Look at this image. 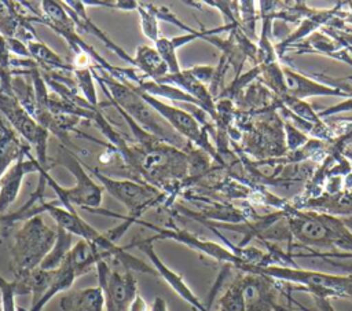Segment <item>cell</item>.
<instances>
[{"instance_id":"6da1fadb","label":"cell","mask_w":352,"mask_h":311,"mask_svg":"<svg viewBox=\"0 0 352 311\" xmlns=\"http://www.w3.org/2000/svg\"><path fill=\"white\" fill-rule=\"evenodd\" d=\"M94 77L102 88L107 91V96L111 102L122 109L143 131L176 149L188 147L187 142L182 139V136L140 96L132 85L126 83L122 84V81H118L104 72L103 74L94 72Z\"/></svg>"},{"instance_id":"7a4b0ae2","label":"cell","mask_w":352,"mask_h":311,"mask_svg":"<svg viewBox=\"0 0 352 311\" xmlns=\"http://www.w3.org/2000/svg\"><path fill=\"white\" fill-rule=\"evenodd\" d=\"M56 239V230L50 228L40 215L25 220L16 231L11 249V268L15 277L25 275L40 267L44 257L52 249Z\"/></svg>"},{"instance_id":"3957f363","label":"cell","mask_w":352,"mask_h":311,"mask_svg":"<svg viewBox=\"0 0 352 311\" xmlns=\"http://www.w3.org/2000/svg\"><path fill=\"white\" fill-rule=\"evenodd\" d=\"M59 154V164H62L65 168L70 171V173L76 178V184L73 187H60L48 173L45 169H40V175L44 176L47 186H50L58 195V200L60 205H63L69 211H74L73 205L82 206L87 211L99 209L102 204V195L103 190L100 186H98L94 179L85 172L84 167L78 161V158L66 150L65 147H60L58 151Z\"/></svg>"},{"instance_id":"277c9868","label":"cell","mask_w":352,"mask_h":311,"mask_svg":"<svg viewBox=\"0 0 352 311\" xmlns=\"http://www.w3.org/2000/svg\"><path fill=\"white\" fill-rule=\"evenodd\" d=\"M0 111L6 116L14 129L36 150L41 169H48V129L33 118L16 100L11 91H0Z\"/></svg>"},{"instance_id":"5b68a950","label":"cell","mask_w":352,"mask_h":311,"mask_svg":"<svg viewBox=\"0 0 352 311\" xmlns=\"http://www.w3.org/2000/svg\"><path fill=\"white\" fill-rule=\"evenodd\" d=\"M95 268L98 286L104 296V311H129L132 303L140 294L133 272L116 270L106 260H99Z\"/></svg>"},{"instance_id":"8992f818","label":"cell","mask_w":352,"mask_h":311,"mask_svg":"<svg viewBox=\"0 0 352 311\" xmlns=\"http://www.w3.org/2000/svg\"><path fill=\"white\" fill-rule=\"evenodd\" d=\"M95 175L103 183L110 195L125 205V208L129 211L128 217L133 219L135 223L147 208L161 201L160 191L144 182L117 180L99 172H95Z\"/></svg>"},{"instance_id":"52a82bcc","label":"cell","mask_w":352,"mask_h":311,"mask_svg":"<svg viewBox=\"0 0 352 311\" xmlns=\"http://www.w3.org/2000/svg\"><path fill=\"white\" fill-rule=\"evenodd\" d=\"M138 224H142V226H146L147 228H151L157 233L155 237L150 238L151 241L154 239H173L176 242H180L194 250H198L217 261H223V263H227V264H231L242 271H245V268L248 267V264L241 259L238 257L234 250H228L227 248L216 244V242H212V241H205V239H201L199 237L186 231V230H182L176 226H170V227H158L153 223H148V222H143L140 219L136 220Z\"/></svg>"},{"instance_id":"ba28073f","label":"cell","mask_w":352,"mask_h":311,"mask_svg":"<svg viewBox=\"0 0 352 311\" xmlns=\"http://www.w3.org/2000/svg\"><path fill=\"white\" fill-rule=\"evenodd\" d=\"M138 92L180 136L186 138L187 140L194 142L201 149L206 150L213 157H216L214 149L210 146L204 128H201V124L197 121L195 117H192L190 113L182 110L180 107L164 103L162 100H160L155 96H151V95L144 94L142 91H138Z\"/></svg>"},{"instance_id":"9c48e42d","label":"cell","mask_w":352,"mask_h":311,"mask_svg":"<svg viewBox=\"0 0 352 311\" xmlns=\"http://www.w3.org/2000/svg\"><path fill=\"white\" fill-rule=\"evenodd\" d=\"M139 248L151 261L154 270L157 271L158 277H161L172 289L173 292L180 296L186 303H188L195 311H210L197 296L195 293L188 288V285L184 282L183 277L180 274H177L176 271H173L172 268H169L161 259L160 256L155 253L154 246H153V241L150 238L147 239H139V241H133L132 244H129L128 248Z\"/></svg>"},{"instance_id":"30bf717a","label":"cell","mask_w":352,"mask_h":311,"mask_svg":"<svg viewBox=\"0 0 352 311\" xmlns=\"http://www.w3.org/2000/svg\"><path fill=\"white\" fill-rule=\"evenodd\" d=\"M28 149L29 146L23 150L19 158L7 169V172L0 179V213H4L16 200L22 186L23 176L26 173L41 169L38 161L34 160L32 156L29 157V160H26V157L29 156Z\"/></svg>"},{"instance_id":"8fae6325","label":"cell","mask_w":352,"mask_h":311,"mask_svg":"<svg viewBox=\"0 0 352 311\" xmlns=\"http://www.w3.org/2000/svg\"><path fill=\"white\" fill-rule=\"evenodd\" d=\"M282 80L285 87V94L302 100L307 96L314 95H337V96H346L348 94L340 88L327 87L324 84H319L304 77L300 73H296L287 67H282Z\"/></svg>"},{"instance_id":"7c38bea8","label":"cell","mask_w":352,"mask_h":311,"mask_svg":"<svg viewBox=\"0 0 352 311\" xmlns=\"http://www.w3.org/2000/svg\"><path fill=\"white\" fill-rule=\"evenodd\" d=\"M62 311H104V296L99 286L69 292L60 299Z\"/></svg>"},{"instance_id":"4fadbf2b","label":"cell","mask_w":352,"mask_h":311,"mask_svg":"<svg viewBox=\"0 0 352 311\" xmlns=\"http://www.w3.org/2000/svg\"><path fill=\"white\" fill-rule=\"evenodd\" d=\"M77 277L78 275L74 271V268L65 260L59 268L52 270V277L44 294L34 304H32L28 311H43L44 307L50 303V300H52L58 293L72 288Z\"/></svg>"},{"instance_id":"5bb4252c","label":"cell","mask_w":352,"mask_h":311,"mask_svg":"<svg viewBox=\"0 0 352 311\" xmlns=\"http://www.w3.org/2000/svg\"><path fill=\"white\" fill-rule=\"evenodd\" d=\"M135 69L144 74V77L158 81L169 74L165 62L162 61L161 55L155 50V47L150 45H140L136 50L133 56Z\"/></svg>"},{"instance_id":"9a60e30c","label":"cell","mask_w":352,"mask_h":311,"mask_svg":"<svg viewBox=\"0 0 352 311\" xmlns=\"http://www.w3.org/2000/svg\"><path fill=\"white\" fill-rule=\"evenodd\" d=\"M29 144H21L16 135L0 120V179Z\"/></svg>"},{"instance_id":"2e32d148","label":"cell","mask_w":352,"mask_h":311,"mask_svg":"<svg viewBox=\"0 0 352 311\" xmlns=\"http://www.w3.org/2000/svg\"><path fill=\"white\" fill-rule=\"evenodd\" d=\"M28 51L30 56L37 61L47 70H62V72H73V65H69L63 58L55 54L51 48H48L38 37L32 39L26 43Z\"/></svg>"},{"instance_id":"e0dca14e","label":"cell","mask_w":352,"mask_h":311,"mask_svg":"<svg viewBox=\"0 0 352 311\" xmlns=\"http://www.w3.org/2000/svg\"><path fill=\"white\" fill-rule=\"evenodd\" d=\"M72 234L67 233L66 230L56 227V239L52 246V249L48 252V255L44 257L41 261L40 267L41 270H56L62 266L65 259L67 257L69 252L72 250Z\"/></svg>"},{"instance_id":"ac0fdd59","label":"cell","mask_w":352,"mask_h":311,"mask_svg":"<svg viewBox=\"0 0 352 311\" xmlns=\"http://www.w3.org/2000/svg\"><path fill=\"white\" fill-rule=\"evenodd\" d=\"M219 305L224 311H246L245 297H243V282L238 278L219 300Z\"/></svg>"},{"instance_id":"d6986e66","label":"cell","mask_w":352,"mask_h":311,"mask_svg":"<svg viewBox=\"0 0 352 311\" xmlns=\"http://www.w3.org/2000/svg\"><path fill=\"white\" fill-rule=\"evenodd\" d=\"M136 11L139 12V21L143 34L150 39L153 43L158 41L161 39L160 36V28H158V18L151 10V4L147 3H139Z\"/></svg>"},{"instance_id":"ffe728a7","label":"cell","mask_w":352,"mask_h":311,"mask_svg":"<svg viewBox=\"0 0 352 311\" xmlns=\"http://www.w3.org/2000/svg\"><path fill=\"white\" fill-rule=\"evenodd\" d=\"M72 73L74 74V78L80 91L84 95L85 102H88L92 107L98 109V98L94 85V72H91L88 67H74Z\"/></svg>"},{"instance_id":"44dd1931","label":"cell","mask_w":352,"mask_h":311,"mask_svg":"<svg viewBox=\"0 0 352 311\" xmlns=\"http://www.w3.org/2000/svg\"><path fill=\"white\" fill-rule=\"evenodd\" d=\"M154 45H155V50L158 51V54L161 55L162 61L165 62L169 74L179 73L182 69H180V65H179V61H177V55H176L177 50L173 45L172 40L161 37V39H158V41L154 43Z\"/></svg>"},{"instance_id":"7402d4cb","label":"cell","mask_w":352,"mask_h":311,"mask_svg":"<svg viewBox=\"0 0 352 311\" xmlns=\"http://www.w3.org/2000/svg\"><path fill=\"white\" fill-rule=\"evenodd\" d=\"M15 296H18L16 281H7L0 275V311H16Z\"/></svg>"},{"instance_id":"603a6c76","label":"cell","mask_w":352,"mask_h":311,"mask_svg":"<svg viewBox=\"0 0 352 311\" xmlns=\"http://www.w3.org/2000/svg\"><path fill=\"white\" fill-rule=\"evenodd\" d=\"M285 127H286V133H287V136H286L287 138V146L292 150H294V147H298V146H301L302 143L307 142L305 135L300 133V131H297L296 128H293L289 124H286Z\"/></svg>"},{"instance_id":"cb8c5ba5","label":"cell","mask_w":352,"mask_h":311,"mask_svg":"<svg viewBox=\"0 0 352 311\" xmlns=\"http://www.w3.org/2000/svg\"><path fill=\"white\" fill-rule=\"evenodd\" d=\"M150 311H169L165 299L157 296V297L154 299V301L151 303V305H150Z\"/></svg>"},{"instance_id":"d4e9b609","label":"cell","mask_w":352,"mask_h":311,"mask_svg":"<svg viewBox=\"0 0 352 311\" xmlns=\"http://www.w3.org/2000/svg\"><path fill=\"white\" fill-rule=\"evenodd\" d=\"M129 311H148V305H147V303L144 301V299L139 294V296L135 299V301L132 303Z\"/></svg>"},{"instance_id":"484cf974","label":"cell","mask_w":352,"mask_h":311,"mask_svg":"<svg viewBox=\"0 0 352 311\" xmlns=\"http://www.w3.org/2000/svg\"><path fill=\"white\" fill-rule=\"evenodd\" d=\"M342 222L345 223V226L352 231V216H349V217H345V219H342Z\"/></svg>"},{"instance_id":"4316f807","label":"cell","mask_w":352,"mask_h":311,"mask_svg":"<svg viewBox=\"0 0 352 311\" xmlns=\"http://www.w3.org/2000/svg\"><path fill=\"white\" fill-rule=\"evenodd\" d=\"M219 311H224V310H221V308H220V310H219Z\"/></svg>"}]
</instances>
